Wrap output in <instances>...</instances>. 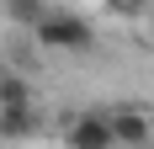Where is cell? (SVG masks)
I'll return each mask as SVG.
<instances>
[{"label":"cell","instance_id":"cell-1","mask_svg":"<svg viewBox=\"0 0 154 149\" xmlns=\"http://www.w3.org/2000/svg\"><path fill=\"white\" fill-rule=\"evenodd\" d=\"M32 37L48 53H91L96 48V21L85 11H69V5H48V16L32 27Z\"/></svg>","mask_w":154,"mask_h":149},{"label":"cell","instance_id":"cell-2","mask_svg":"<svg viewBox=\"0 0 154 149\" xmlns=\"http://www.w3.org/2000/svg\"><path fill=\"white\" fill-rule=\"evenodd\" d=\"M59 138L75 144V149H112V144H117V133H112V112H101V106L75 112V117L59 128Z\"/></svg>","mask_w":154,"mask_h":149},{"label":"cell","instance_id":"cell-3","mask_svg":"<svg viewBox=\"0 0 154 149\" xmlns=\"http://www.w3.org/2000/svg\"><path fill=\"white\" fill-rule=\"evenodd\" d=\"M106 112H112V133H117V144H149V138H154V112H149V106L117 101V106H106Z\"/></svg>","mask_w":154,"mask_h":149},{"label":"cell","instance_id":"cell-4","mask_svg":"<svg viewBox=\"0 0 154 149\" xmlns=\"http://www.w3.org/2000/svg\"><path fill=\"white\" fill-rule=\"evenodd\" d=\"M0 112H37V90L16 64L0 69Z\"/></svg>","mask_w":154,"mask_h":149},{"label":"cell","instance_id":"cell-5","mask_svg":"<svg viewBox=\"0 0 154 149\" xmlns=\"http://www.w3.org/2000/svg\"><path fill=\"white\" fill-rule=\"evenodd\" d=\"M0 5H5V16H11L16 27H27V32L48 16V0H0Z\"/></svg>","mask_w":154,"mask_h":149},{"label":"cell","instance_id":"cell-6","mask_svg":"<svg viewBox=\"0 0 154 149\" xmlns=\"http://www.w3.org/2000/svg\"><path fill=\"white\" fill-rule=\"evenodd\" d=\"M101 11L117 16V21H143V16L154 11V0H101Z\"/></svg>","mask_w":154,"mask_h":149},{"label":"cell","instance_id":"cell-7","mask_svg":"<svg viewBox=\"0 0 154 149\" xmlns=\"http://www.w3.org/2000/svg\"><path fill=\"white\" fill-rule=\"evenodd\" d=\"M37 128V112H0V138H27Z\"/></svg>","mask_w":154,"mask_h":149},{"label":"cell","instance_id":"cell-8","mask_svg":"<svg viewBox=\"0 0 154 149\" xmlns=\"http://www.w3.org/2000/svg\"><path fill=\"white\" fill-rule=\"evenodd\" d=\"M143 27H149V43H154V11H149V16H143Z\"/></svg>","mask_w":154,"mask_h":149}]
</instances>
